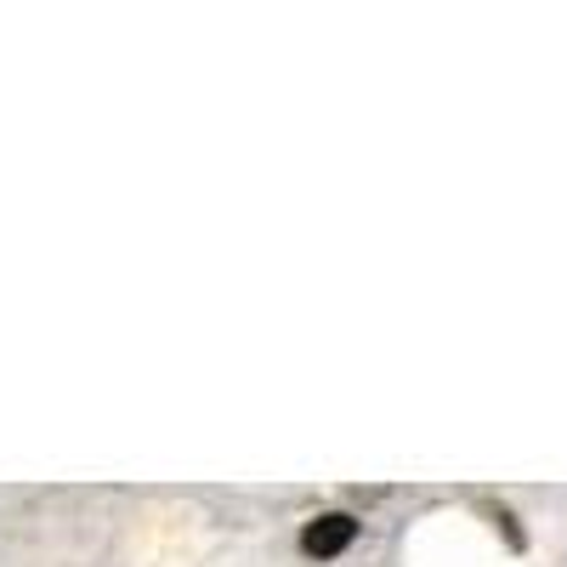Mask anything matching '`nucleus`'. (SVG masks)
I'll return each mask as SVG.
<instances>
[{
	"label": "nucleus",
	"mask_w": 567,
	"mask_h": 567,
	"mask_svg": "<svg viewBox=\"0 0 567 567\" xmlns=\"http://www.w3.org/2000/svg\"><path fill=\"white\" fill-rule=\"evenodd\" d=\"M352 539H358V516H347V511H323V516H312V523L301 528V550L318 556V561L341 556Z\"/></svg>",
	"instance_id": "1"
}]
</instances>
